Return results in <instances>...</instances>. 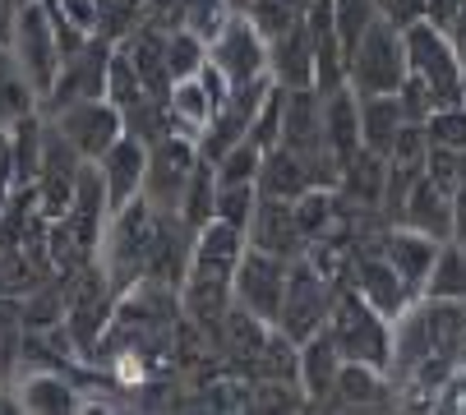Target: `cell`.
Returning <instances> with one entry per match:
<instances>
[{
  "label": "cell",
  "mask_w": 466,
  "mask_h": 415,
  "mask_svg": "<svg viewBox=\"0 0 466 415\" xmlns=\"http://www.w3.org/2000/svg\"><path fill=\"white\" fill-rule=\"evenodd\" d=\"M407 125L402 116V102H397V93H374V97H360V148L388 157L392 153V138L397 129Z\"/></svg>",
  "instance_id": "25"
},
{
  "label": "cell",
  "mask_w": 466,
  "mask_h": 415,
  "mask_svg": "<svg viewBox=\"0 0 466 415\" xmlns=\"http://www.w3.org/2000/svg\"><path fill=\"white\" fill-rule=\"evenodd\" d=\"M411 65H407V33L397 28L392 19H374V28L360 37V46L351 51L347 60V84L360 93V97H374V93H397L407 84Z\"/></svg>",
  "instance_id": "4"
},
{
  "label": "cell",
  "mask_w": 466,
  "mask_h": 415,
  "mask_svg": "<svg viewBox=\"0 0 466 415\" xmlns=\"http://www.w3.org/2000/svg\"><path fill=\"white\" fill-rule=\"evenodd\" d=\"M402 227H416L434 240H452V189H443L439 180L420 176L402 203V213H397Z\"/></svg>",
  "instance_id": "16"
},
{
  "label": "cell",
  "mask_w": 466,
  "mask_h": 415,
  "mask_svg": "<svg viewBox=\"0 0 466 415\" xmlns=\"http://www.w3.org/2000/svg\"><path fill=\"white\" fill-rule=\"evenodd\" d=\"M5 46L19 56L33 88L46 97L56 88V79H60V65H65L60 37H56V15H51L46 0H19V15H15V28H10Z\"/></svg>",
  "instance_id": "5"
},
{
  "label": "cell",
  "mask_w": 466,
  "mask_h": 415,
  "mask_svg": "<svg viewBox=\"0 0 466 415\" xmlns=\"http://www.w3.org/2000/svg\"><path fill=\"white\" fill-rule=\"evenodd\" d=\"M425 296L430 300H466V245L443 240L434 254V268L425 277Z\"/></svg>",
  "instance_id": "26"
},
{
  "label": "cell",
  "mask_w": 466,
  "mask_h": 415,
  "mask_svg": "<svg viewBox=\"0 0 466 415\" xmlns=\"http://www.w3.org/2000/svg\"><path fill=\"white\" fill-rule=\"evenodd\" d=\"M282 106H287V88H268V97H263V106H258V116H254V125H249V144L254 148H263L268 153L273 144H282Z\"/></svg>",
  "instance_id": "34"
},
{
  "label": "cell",
  "mask_w": 466,
  "mask_h": 415,
  "mask_svg": "<svg viewBox=\"0 0 466 415\" xmlns=\"http://www.w3.org/2000/svg\"><path fill=\"white\" fill-rule=\"evenodd\" d=\"M323 134H328V148L338 157V167H347L360 153V93L351 84L323 93Z\"/></svg>",
  "instance_id": "18"
},
{
  "label": "cell",
  "mask_w": 466,
  "mask_h": 415,
  "mask_svg": "<svg viewBox=\"0 0 466 415\" xmlns=\"http://www.w3.org/2000/svg\"><path fill=\"white\" fill-rule=\"evenodd\" d=\"M208 60L222 69V79L236 88V84H249V79L268 75V42H263V33L245 15H231L222 24V33L208 42Z\"/></svg>",
  "instance_id": "11"
},
{
  "label": "cell",
  "mask_w": 466,
  "mask_h": 415,
  "mask_svg": "<svg viewBox=\"0 0 466 415\" xmlns=\"http://www.w3.org/2000/svg\"><path fill=\"white\" fill-rule=\"evenodd\" d=\"M208 65V37H198L189 28H171L167 33V69H171V84L180 79H198V69Z\"/></svg>",
  "instance_id": "28"
},
{
  "label": "cell",
  "mask_w": 466,
  "mask_h": 415,
  "mask_svg": "<svg viewBox=\"0 0 466 415\" xmlns=\"http://www.w3.org/2000/svg\"><path fill=\"white\" fill-rule=\"evenodd\" d=\"M144 97H148V88H144V79H139L135 60H129V56L120 51V42H116V56H111V69H106V102L120 106V116H125L129 106H139Z\"/></svg>",
  "instance_id": "32"
},
{
  "label": "cell",
  "mask_w": 466,
  "mask_h": 415,
  "mask_svg": "<svg viewBox=\"0 0 466 415\" xmlns=\"http://www.w3.org/2000/svg\"><path fill=\"white\" fill-rule=\"evenodd\" d=\"M434 406H443V410H466V365H457V369H452V379L439 388Z\"/></svg>",
  "instance_id": "38"
},
{
  "label": "cell",
  "mask_w": 466,
  "mask_h": 415,
  "mask_svg": "<svg viewBox=\"0 0 466 415\" xmlns=\"http://www.w3.org/2000/svg\"><path fill=\"white\" fill-rule=\"evenodd\" d=\"M254 208H258V185L254 180H218V208H213V218L218 222H231V227H249L254 218Z\"/></svg>",
  "instance_id": "33"
},
{
  "label": "cell",
  "mask_w": 466,
  "mask_h": 415,
  "mask_svg": "<svg viewBox=\"0 0 466 415\" xmlns=\"http://www.w3.org/2000/svg\"><path fill=\"white\" fill-rule=\"evenodd\" d=\"M258 162H263V148H254L249 138H240L236 148H227V153L213 162V171H218L222 185H227V180H258Z\"/></svg>",
  "instance_id": "36"
},
{
  "label": "cell",
  "mask_w": 466,
  "mask_h": 415,
  "mask_svg": "<svg viewBox=\"0 0 466 415\" xmlns=\"http://www.w3.org/2000/svg\"><path fill=\"white\" fill-rule=\"evenodd\" d=\"M342 351L332 341L328 328H319L314 337L300 341V392L309 401H332V388H338V374H342Z\"/></svg>",
  "instance_id": "17"
},
{
  "label": "cell",
  "mask_w": 466,
  "mask_h": 415,
  "mask_svg": "<svg viewBox=\"0 0 466 415\" xmlns=\"http://www.w3.org/2000/svg\"><path fill=\"white\" fill-rule=\"evenodd\" d=\"M245 249H249L245 231L213 218L208 227H198V236H194V258H189V272H185V277L231 287V282H236V268H240V258H245Z\"/></svg>",
  "instance_id": "12"
},
{
  "label": "cell",
  "mask_w": 466,
  "mask_h": 415,
  "mask_svg": "<svg viewBox=\"0 0 466 415\" xmlns=\"http://www.w3.org/2000/svg\"><path fill=\"white\" fill-rule=\"evenodd\" d=\"M448 37H452V46H457V60H461V69H466V5H461L457 24L448 28Z\"/></svg>",
  "instance_id": "41"
},
{
  "label": "cell",
  "mask_w": 466,
  "mask_h": 415,
  "mask_svg": "<svg viewBox=\"0 0 466 415\" xmlns=\"http://www.w3.org/2000/svg\"><path fill=\"white\" fill-rule=\"evenodd\" d=\"M70 144L88 157V162H97L116 138L125 134V116H120V106H111L106 97H84V102H70V106H60L56 116H46Z\"/></svg>",
  "instance_id": "10"
},
{
  "label": "cell",
  "mask_w": 466,
  "mask_h": 415,
  "mask_svg": "<svg viewBox=\"0 0 466 415\" xmlns=\"http://www.w3.org/2000/svg\"><path fill=\"white\" fill-rule=\"evenodd\" d=\"M402 33H407V65H411V75L430 88L434 111L439 106H461L466 102V69L457 60L452 37L443 28H434L430 19H416Z\"/></svg>",
  "instance_id": "3"
},
{
  "label": "cell",
  "mask_w": 466,
  "mask_h": 415,
  "mask_svg": "<svg viewBox=\"0 0 466 415\" xmlns=\"http://www.w3.org/2000/svg\"><path fill=\"white\" fill-rule=\"evenodd\" d=\"M111 56H116V42H106V37H88L84 51H75L70 60L60 65L56 88L42 97V116H56L60 106L84 102V97H106V69H111Z\"/></svg>",
  "instance_id": "9"
},
{
  "label": "cell",
  "mask_w": 466,
  "mask_h": 415,
  "mask_svg": "<svg viewBox=\"0 0 466 415\" xmlns=\"http://www.w3.org/2000/svg\"><path fill=\"white\" fill-rule=\"evenodd\" d=\"M328 332H332V341H338L342 360L388 369V360H392V319H383L365 296H356L342 282H338V300H332V314H328Z\"/></svg>",
  "instance_id": "2"
},
{
  "label": "cell",
  "mask_w": 466,
  "mask_h": 415,
  "mask_svg": "<svg viewBox=\"0 0 466 415\" xmlns=\"http://www.w3.org/2000/svg\"><path fill=\"white\" fill-rule=\"evenodd\" d=\"M332 300H338V277H328L323 268H314V263L300 254V258H291V272H287V296H282L278 328H282L291 341H305V337H314L319 328H328Z\"/></svg>",
  "instance_id": "6"
},
{
  "label": "cell",
  "mask_w": 466,
  "mask_h": 415,
  "mask_svg": "<svg viewBox=\"0 0 466 415\" xmlns=\"http://www.w3.org/2000/svg\"><path fill=\"white\" fill-rule=\"evenodd\" d=\"M198 167V138L189 134H162L157 144H148V171H144V198L162 213H180L185 189Z\"/></svg>",
  "instance_id": "7"
},
{
  "label": "cell",
  "mask_w": 466,
  "mask_h": 415,
  "mask_svg": "<svg viewBox=\"0 0 466 415\" xmlns=\"http://www.w3.org/2000/svg\"><path fill=\"white\" fill-rule=\"evenodd\" d=\"M309 5H314V0H249L245 19L263 33V42H273V37L300 28L305 15H309Z\"/></svg>",
  "instance_id": "27"
},
{
  "label": "cell",
  "mask_w": 466,
  "mask_h": 415,
  "mask_svg": "<svg viewBox=\"0 0 466 415\" xmlns=\"http://www.w3.org/2000/svg\"><path fill=\"white\" fill-rule=\"evenodd\" d=\"M425 138H430V148H466V102L430 111Z\"/></svg>",
  "instance_id": "35"
},
{
  "label": "cell",
  "mask_w": 466,
  "mask_h": 415,
  "mask_svg": "<svg viewBox=\"0 0 466 415\" xmlns=\"http://www.w3.org/2000/svg\"><path fill=\"white\" fill-rule=\"evenodd\" d=\"M383 401H397V388H392L388 369L347 360L342 374H338V388H332V401H328V406H383Z\"/></svg>",
  "instance_id": "23"
},
{
  "label": "cell",
  "mask_w": 466,
  "mask_h": 415,
  "mask_svg": "<svg viewBox=\"0 0 466 415\" xmlns=\"http://www.w3.org/2000/svg\"><path fill=\"white\" fill-rule=\"evenodd\" d=\"M227 5H231L236 15H245V10H249V0H227Z\"/></svg>",
  "instance_id": "42"
},
{
  "label": "cell",
  "mask_w": 466,
  "mask_h": 415,
  "mask_svg": "<svg viewBox=\"0 0 466 415\" xmlns=\"http://www.w3.org/2000/svg\"><path fill=\"white\" fill-rule=\"evenodd\" d=\"M254 185H258V194H268V198H300L305 189H314L305 162H300L287 144H273L268 153H263Z\"/></svg>",
  "instance_id": "24"
},
{
  "label": "cell",
  "mask_w": 466,
  "mask_h": 415,
  "mask_svg": "<svg viewBox=\"0 0 466 415\" xmlns=\"http://www.w3.org/2000/svg\"><path fill=\"white\" fill-rule=\"evenodd\" d=\"M452 240L466 245V180L452 189Z\"/></svg>",
  "instance_id": "40"
},
{
  "label": "cell",
  "mask_w": 466,
  "mask_h": 415,
  "mask_svg": "<svg viewBox=\"0 0 466 415\" xmlns=\"http://www.w3.org/2000/svg\"><path fill=\"white\" fill-rule=\"evenodd\" d=\"M268 79L278 88H314V51L305 24L268 42Z\"/></svg>",
  "instance_id": "19"
},
{
  "label": "cell",
  "mask_w": 466,
  "mask_h": 415,
  "mask_svg": "<svg viewBox=\"0 0 466 415\" xmlns=\"http://www.w3.org/2000/svg\"><path fill=\"white\" fill-rule=\"evenodd\" d=\"M97 171H102V185H106V198H111V213L125 208L129 198L144 194V171H148V144L135 134H120L116 144L97 157Z\"/></svg>",
  "instance_id": "15"
},
{
  "label": "cell",
  "mask_w": 466,
  "mask_h": 415,
  "mask_svg": "<svg viewBox=\"0 0 466 415\" xmlns=\"http://www.w3.org/2000/svg\"><path fill=\"white\" fill-rule=\"evenodd\" d=\"M379 10H383V19H392L397 28H407V24L425 19L430 0H379Z\"/></svg>",
  "instance_id": "37"
},
{
  "label": "cell",
  "mask_w": 466,
  "mask_h": 415,
  "mask_svg": "<svg viewBox=\"0 0 466 415\" xmlns=\"http://www.w3.org/2000/svg\"><path fill=\"white\" fill-rule=\"evenodd\" d=\"M383 185H388V157L370 148H360L338 176V194L351 208H383Z\"/></svg>",
  "instance_id": "22"
},
{
  "label": "cell",
  "mask_w": 466,
  "mask_h": 415,
  "mask_svg": "<svg viewBox=\"0 0 466 415\" xmlns=\"http://www.w3.org/2000/svg\"><path fill=\"white\" fill-rule=\"evenodd\" d=\"M287 272H291V258L282 254H268V249H245L240 268H236V282H231V296L240 309L258 314L263 323L278 328V314H282V296H287Z\"/></svg>",
  "instance_id": "8"
},
{
  "label": "cell",
  "mask_w": 466,
  "mask_h": 415,
  "mask_svg": "<svg viewBox=\"0 0 466 415\" xmlns=\"http://www.w3.org/2000/svg\"><path fill=\"white\" fill-rule=\"evenodd\" d=\"M157 213L144 194L129 198L125 208H116L106 231H102V245H97V263L106 268L111 287L125 296L135 282L148 277V263H153V240H157Z\"/></svg>",
  "instance_id": "1"
},
{
  "label": "cell",
  "mask_w": 466,
  "mask_h": 415,
  "mask_svg": "<svg viewBox=\"0 0 466 415\" xmlns=\"http://www.w3.org/2000/svg\"><path fill=\"white\" fill-rule=\"evenodd\" d=\"M461 5H466V0H430V10H425V19L434 24V28H452L457 24V15H461Z\"/></svg>",
  "instance_id": "39"
},
{
  "label": "cell",
  "mask_w": 466,
  "mask_h": 415,
  "mask_svg": "<svg viewBox=\"0 0 466 415\" xmlns=\"http://www.w3.org/2000/svg\"><path fill=\"white\" fill-rule=\"evenodd\" d=\"M245 240L254 249H268V254H282V258H300L309 249L305 231H300V218H296V198H268L258 194V208L245 227Z\"/></svg>",
  "instance_id": "13"
},
{
  "label": "cell",
  "mask_w": 466,
  "mask_h": 415,
  "mask_svg": "<svg viewBox=\"0 0 466 415\" xmlns=\"http://www.w3.org/2000/svg\"><path fill=\"white\" fill-rule=\"evenodd\" d=\"M42 111V93L33 88L28 69L19 65V56L0 42V125H19L24 116H37Z\"/></svg>",
  "instance_id": "20"
},
{
  "label": "cell",
  "mask_w": 466,
  "mask_h": 415,
  "mask_svg": "<svg viewBox=\"0 0 466 415\" xmlns=\"http://www.w3.org/2000/svg\"><path fill=\"white\" fill-rule=\"evenodd\" d=\"M379 15H383L379 0H332V24H338V37H342V56L347 60L360 46V37L374 28Z\"/></svg>",
  "instance_id": "31"
},
{
  "label": "cell",
  "mask_w": 466,
  "mask_h": 415,
  "mask_svg": "<svg viewBox=\"0 0 466 415\" xmlns=\"http://www.w3.org/2000/svg\"><path fill=\"white\" fill-rule=\"evenodd\" d=\"M213 208H218V171H213L208 157H198L194 180H189L185 203H180V218L198 231V227H208V222H213Z\"/></svg>",
  "instance_id": "29"
},
{
  "label": "cell",
  "mask_w": 466,
  "mask_h": 415,
  "mask_svg": "<svg viewBox=\"0 0 466 415\" xmlns=\"http://www.w3.org/2000/svg\"><path fill=\"white\" fill-rule=\"evenodd\" d=\"M167 111H171V129H176V134L204 138V129H208L213 116H218V102H213V93H208L204 79H180V84H171V93H167Z\"/></svg>",
  "instance_id": "21"
},
{
  "label": "cell",
  "mask_w": 466,
  "mask_h": 415,
  "mask_svg": "<svg viewBox=\"0 0 466 415\" xmlns=\"http://www.w3.org/2000/svg\"><path fill=\"white\" fill-rule=\"evenodd\" d=\"M19 401H24V410H75L79 406L75 388L65 383L56 369H42L28 383H19Z\"/></svg>",
  "instance_id": "30"
},
{
  "label": "cell",
  "mask_w": 466,
  "mask_h": 415,
  "mask_svg": "<svg viewBox=\"0 0 466 415\" xmlns=\"http://www.w3.org/2000/svg\"><path fill=\"white\" fill-rule=\"evenodd\" d=\"M439 245H443V240H434V236H425V231H416V227H402V222L383 227V236H379L383 258L397 268V277L411 287L416 300L425 296V277H430V268H434Z\"/></svg>",
  "instance_id": "14"
}]
</instances>
